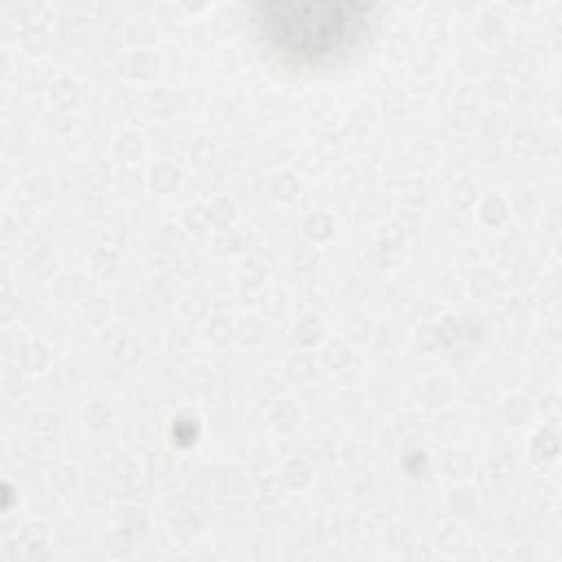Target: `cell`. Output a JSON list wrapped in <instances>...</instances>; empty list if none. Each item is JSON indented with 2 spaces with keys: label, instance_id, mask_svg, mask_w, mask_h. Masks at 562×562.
<instances>
[{
  "label": "cell",
  "instance_id": "1",
  "mask_svg": "<svg viewBox=\"0 0 562 562\" xmlns=\"http://www.w3.org/2000/svg\"><path fill=\"white\" fill-rule=\"evenodd\" d=\"M371 7L353 0H288L255 7L259 33L285 55L318 61L345 50L367 26Z\"/></svg>",
  "mask_w": 562,
  "mask_h": 562
}]
</instances>
